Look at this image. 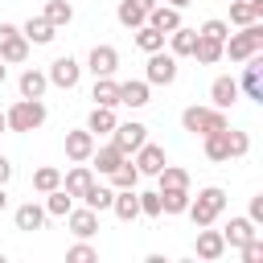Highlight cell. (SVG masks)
<instances>
[{
  "mask_svg": "<svg viewBox=\"0 0 263 263\" xmlns=\"http://www.w3.org/2000/svg\"><path fill=\"white\" fill-rule=\"evenodd\" d=\"M156 181H160V189H189V173L177 168V164H164L156 173Z\"/></svg>",
  "mask_w": 263,
  "mask_h": 263,
  "instance_id": "obj_38",
  "label": "cell"
},
{
  "mask_svg": "<svg viewBox=\"0 0 263 263\" xmlns=\"http://www.w3.org/2000/svg\"><path fill=\"white\" fill-rule=\"evenodd\" d=\"M53 86H62V90H74L78 86V78H82V66H78V58H70V53H62L53 66H49V74H45Z\"/></svg>",
  "mask_w": 263,
  "mask_h": 263,
  "instance_id": "obj_9",
  "label": "cell"
},
{
  "mask_svg": "<svg viewBox=\"0 0 263 263\" xmlns=\"http://www.w3.org/2000/svg\"><path fill=\"white\" fill-rule=\"evenodd\" d=\"M189 210V189H160V214H185Z\"/></svg>",
  "mask_w": 263,
  "mask_h": 263,
  "instance_id": "obj_34",
  "label": "cell"
},
{
  "mask_svg": "<svg viewBox=\"0 0 263 263\" xmlns=\"http://www.w3.org/2000/svg\"><path fill=\"white\" fill-rule=\"evenodd\" d=\"M193 58H197L201 66H218V62H222V41H218V37H205V33H197Z\"/></svg>",
  "mask_w": 263,
  "mask_h": 263,
  "instance_id": "obj_25",
  "label": "cell"
},
{
  "mask_svg": "<svg viewBox=\"0 0 263 263\" xmlns=\"http://www.w3.org/2000/svg\"><path fill=\"white\" fill-rule=\"evenodd\" d=\"M0 263H4V255H0Z\"/></svg>",
  "mask_w": 263,
  "mask_h": 263,
  "instance_id": "obj_51",
  "label": "cell"
},
{
  "mask_svg": "<svg viewBox=\"0 0 263 263\" xmlns=\"http://www.w3.org/2000/svg\"><path fill=\"white\" fill-rule=\"evenodd\" d=\"M16 86H21V99H41V95H45V86H49V78H45L41 70H25Z\"/></svg>",
  "mask_w": 263,
  "mask_h": 263,
  "instance_id": "obj_28",
  "label": "cell"
},
{
  "mask_svg": "<svg viewBox=\"0 0 263 263\" xmlns=\"http://www.w3.org/2000/svg\"><path fill=\"white\" fill-rule=\"evenodd\" d=\"M58 185H62V173H58L53 164H45V168L33 173V189H37V193H49V189H58Z\"/></svg>",
  "mask_w": 263,
  "mask_h": 263,
  "instance_id": "obj_39",
  "label": "cell"
},
{
  "mask_svg": "<svg viewBox=\"0 0 263 263\" xmlns=\"http://www.w3.org/2000/svg\"><path fill=\"white\" fill-rule=\"evenodd\" d=\"M152 4L156 0H119V25H127V29H140L144 21H148V12H152Z\"/></svg>",
  "mask_w": 263,
  "mask_h": 263,
  "instance_id": "obj_16",
  "label": "cell"
},
{
  "mask_svg": "<svg viewBox=\"0 0 263 263\" xmlns=\"http://www.w3.org/2000/svg\"><path fill=\"white\" fill-rule=\"evenodd\" d=\"M115 123H119V119H115V107H95L90 119H86V132H90V136H111Z\"/></svg>",
  "mask_w": 263,
  "mask_h": 263,
  "instance_id": "obj_26",
  "label": "cell"
},
{
  "mask_svg": "<svg viewBox=\"0 0 263 263\" xmlns=\"http://www.w3.org/2000/svg\"><path fill=\"white\" fill-rule=\"evenodd\" d=\"M251 53H263V25L259 21L242 25V33H226V41H222V58H230V62H247Z\"/></svg>",
  "mask_w": 263,
  "mask_h": 263,
  "instance_id": "obj_1",
  "label": "cell"
},
{
  "mask_svg": "<svg viewBox=\"0 0 263 263\" xmlns=\"http://www.w3.org/2000/svg\"><path fill=\"white\" fill-rule=\"evenodd\" d=\"M238 251H242V259H247V263H263V238H259V234H255L251 242H242Z\"/></svg>",
  "mask_w": 263,
  "mask_h": 263,
  "instance_id": "obj_43",
  "label": "cell"
},
{
  "mask_svg": "<svg viewBox=\"0 0 263 263\" xmlns=\"http://www.w3.org/2000/svg\"><path fill=\"white\" fill-rule=\"evenodd\" d=\"M90 152H95V136L82 127V132H66V156L78 164V160H90Z\"/></svg>",
  "mask_w": 263,
  "mask_h": 263,
  "instance_id": "obj_18",
  "label": "cell"
},
{
  "mask_svg": "<svg viewBox=\"0 0 263 263\" xmlns=\"http://www.w3.org/2000/svg\"><path fill=\"white\" fill-rule=\"evenodd\" d=\"M164 164H168V160H164V148H160V144H148V140H144V144L136 148V168H140V177H156Z\"/></svg>",
  "mask_w": 263,
  "mask_h": 263,
  "instance_id": "obj_11",
  "label": "cell"
},
{
  "mask_svg": "<svg viewBox=\"0 0 263 263\" xmlns=\"http://www.w3.org/2000/svg\"><path fill=\"white\" fill-rule=\"evenodd\" d=\"M205 140V156L210 160H230V144H226V127H218V132H210V136H201Z\"/></svg>",
  "mask_w": 263,
  "mask_h": 263,
  "instance_id": "obj_32",
  "label": "cell"
},
{
  "mask_svg": "<svg viewBox=\"0 0 263 263\" xmlns=\"http://www.w3.org/2000/svg\"><path fill=\"white\" fill-rule=\"evenodd\" d=\"M259 230H255V222L251 218H230L226 222V230H222V238H226V247H242V242H251Z\"/></svg>",
  "mask_w": 263,
  "mask_h": 263,
  "instance_id": "obj_23",
  "label": "cell"
},
{
  "mask_svg": "<svg viewBox=\"0 0 263 263\" xmlns=\"http://www.w3.org/2000/svg\"><path fill=\"white\" fill-rule=\"evenodd\" d=\"M148 140V127L144 123H136V119H127V123H115V132H111V144L123 152V156H132L140 144Z\"/></svg>",
  "mask_w": 263,
  "mask_h": 263,
  "instance_id": "obj_8",
  "label": "cell"
},
{
  "mask_svg": "<svg viewBox=\"0 0 263 263\" xmlns=\"http://www.w3.org/2000/svg\"><path fill=\"white\" fill-rule=\"evenodd\" d=\"M238 90H247V99L263 103V53H251L242 62V78H238Z\"/></svg>",
  "mask_w": 263,
  "mask_h": 263,
  "instance_id": "obj_7",
  "label": "cell"
},
{
  "mask_svg": "<svg viewBox=\"0 0 263 263\" xmlns=\"http://www.w3.org/2000/svg\"><path fill=\"white\" fill-rule=\"evenodd\" d=\"M136 197H140V214L160 218V189H148V193H136Z\"/></svg>",
  "mask_w": 263,
  "mask_h": 263,
  "instance_id": "obj_41",
  "label": "cell"
},
{
  "mask_svg": "<svg viewBox=\"0 0 263 263\" xmlns=\"http://www.w3.org/2000/svg\"><path fill=\"white\" fill-rule=\"evenodd\" d=\"M222 255H226V238H222V230L197 226V259L214 263V259H222Z\"/></svg>",
  "mask_w": 263,
  "mask_h": 263,
  "instance_id": "obj_12",
  "label": "cell"
},
{
  "mask_svg": "<svg viewBox=\"0 0 263 263\" xmlns=\"http://www.w3.org/2000/svg\"><path fill=\"white\" fill-rule=\"evenodd\" d=\"M111 201H115V189L111 185H99V181L82 193V205H90V210H111Z\"/></svg>",
  "mask_w": 263,
  "mask_h": 263,
  "instance_id": "obj_33",
  "label": "cell"
},
{
  "mask_svg": "<svg viewBox=\"0 0 263 263\" xmlns=\"http://www.w3.org/2000/svg\"><path fill=\"white\" fill-rule=\"evenodd\" d=\"M4 123H8V132H37L45 123V103L41 99H16L4 111Z\"/></svg>",
  "mask_w": 263,
  "mask_h": 263,
  "instance_id": "obj_3",
  "label": "cell"
},
{
  "mask_svg": "<svg viewBox=\"0 0 263 263\" xmlns=\"http://www.w3.org/2000/svg\"><path fill=\"white\" fill-rule=\"evenodd\" d=\"M90 99H95V107H119V82H115L111 74L95 78V90H90Z\"/></svg>",
  "mask_w": 263,
  "mask_h": 263,
  "instance_id": "obj_24",
  "label": "cell"
},
{
  "mask_svg": "<svg viewBox=\"0 0 263 263\" xmlns=\"http://www.w3.org/2000/svg\"><path fill=\"white\" fill-rule=\"evenodd\" d=\"M111 210H115L119 222H136V218H140V197H136V189H115Z\"/></svg>",
  "mask_w": 263,
  "mask_h": 263,
  "instance_id": "obj_22",
  "label": "cell"
},
{
  "mask_svg": "<svg viewBox=\"0 0 263 263\" xmlns=\"http://www.w3.org/2000/svg\"><path fill=\"white\" fill-rule=\"evenodd\" d=\"M222 210H226V193L218 189V185H205L197 197H189V218H193V226H214L218 218H222Z\"/></svg>",
  "mask_w": 263,
  "mask_h": 263,
  "instance_id": "obj_2",
  "label": "cell"
},
{
  "mask_svg": "<svg viewBox=\"0 0 263 263\" xmlns=\"http://www.w3.org/2000/svg\"><path fill=\"white\" fill-rule=\"evenodd\" d=\"M21 33H25V41H33V45H49V41L58 37V29H53L45 16H29V21L21 25Z\"/></svg>",
  "mask_w": 263,
  "mask_h": 263,
  "instance_id": "obj_20",
  "label": "cell"
},
{
  "mask_svg": "<svg viewBox=\"0 0 263 263\" xmlns=\"http://www.w3.org/2000/svg\"><path fill=\"white\" fill-rule=\"evenodd\" d=\"M168 4H173V8H189L193 0H168Z\"/></svg>",
  "mask_w": 263,
  "mask_h": 263,
  "instance_id": "obj_47",
  "label": "cell"
},
{
  "mask_svg": "<svg viewBox=\"0 0 263 263\" xmlns=\"http://www.w3.org/2000/svg\"><path fill=\"white\" fill-rule=\"evenodd\" d=\"M181 127L193 132V136H210V132L230 127V123H226V111H218V107H185L181 111Z\"/></svg>",
  "mask_w": 263,
  "mask_h": 263,
  "instance_id": "obj_4",
  "label": "cell"
},
{
  "mask_svg": "<svg viewBox=\"0 0 263 263\" xmlns=\"http://www.w3.org/2000/svg\"><path fill=\"white\" fill-rule=\"evenodd\" d=\"M12 177V164H8V156H0V185Z\"/></svg>",
  "mask_w": 263,
  "mask_h": 263,
  "instance_id": "obj_46",
  "label": "cell"
},
{
  "mask_svg": "<svg viewBox=\"0 0 263 263\" xmlns=\"http://www.w3.org/2000/svg\"><path fill=\"white\" fill-rule=\"evenodd\" d=\"M144 82H148V86H173V82H177V58H173V53H164V49L148 53Z\"/></svg>",
  "mask_w": 263,
  "mask_h": 263,
  "instance_id": "obj_6",
  "label": "cell"
},
{
  "mask_svg": "<svg viewBox=\"0 0 263 263\" xmlns=\"http://www.w3.org/2000/svg\"><path fill=\"white\" fill-rule=\"evenodd\" d=\"M90 185H95V173H90V164H86V160H78V164L62 177V189H66L70 197H82Z\"/></svg>",
  "mask_w": 263,
  "mask_h": 263,
  "instance_id": "obj_14",
  "label": "cell"
},
{
  "mask_svg": "<svg viewBox=\"0 0 263 263\" xmlns=\"http://www.w3.org/2000/svg\"><path fill=\"white\" fill-rule=\"evenodd\" d=\"M136 45H140L144 53H156V49H164V33L152 29V25H140V29H136Z\"/></svg>",
  "mask_w": 263,
  "mask_h": 263,
  "instance_id": "obj_36",
  "label": "cell"
},
{
  "mask_svg": "<svg viewBox=\"0 0 263 263\" xmlns=\"http://www.w3.org/2000/svg\"><path fill=\"white\" fill-rule=\"evenodd\" d=\"M144 25H152V29H160L164 37L181 25V8H173V4H152V12H148V21Z\"/></svg>",
  "mask_w": 263,
  "mask_h": 263,
  "instance_id": "obj_17",
  "label": "cell"
},
{
  "mask_svg": "<svg viewBox=\"0 0 263 263\" xmlns=\"http://www.w3.org/2000/svg\"><path fill=\"white\" fill-rule=\"evenodd\" d=\"M238 95H242V90H238V78H230V74H222V78L210 82V99H214L218 111H230V107L238 103Z\"/></svg>",
  "mask_w": 263,
  "mask_h": 263,
  "instance_id": "obj_10",
  "label": "cell"
},
{
  "mask_svg": "<svg viewBox=\"0 0 263 263\" xmlns=\"http://www.w3.org/2000/svg\"><path fill=\"white\" fill-rule=\"evenodd\" d=\"M70 210H74V197H70V193L62 189V185L45 193V214H49V218H66Z\"/></svg>",
  "mask_w": 263,
  "mask_h": 263,
  "instance_id": "obj_30",
  "label": "cell"
},
{
  "mask_svg": "<svg viewBox=\"0 0 263 263\" xmlns=\"http://www.w3.org/2000/svg\"><path fill=\"white\" fill-rule=\"evenodd\" d=\"M86 66H90V74H95V78L115 74V70H119V49H115V45H95V49H90V58H86Z\"/></svg>",
  "mask_w": 263,
  "mask_h": 263,
  "instance_id": "obj_13",
  "label": "cell"
},
{
  "mask_svg": "<svg viewBox=\"0 0 263 263\" xmlns=\"http://www.w3.org/2000/svg\"><path fill=\"white\" fill-rule=\"evenodd\" d=\"M90 160H95V168H99V173L107 177V173H115V168H119V164H123L127 156H123V152H119L115 144H103V148H95V152H90Z\"/></svg>",
  "mask_w": 263,
  "mask_h": 263,
  "instance_id": "obj_27",
  "label": "cell"
},
{
  "mask_svg": "<svg viewBox=\"0 0 263 263\" xmlns=\"http://www.w3.org/2000/svg\"><path fill=\"white\" fill-rule=\"evenodd\" d=\"M247 218H251L255 226L263 222V193H259V197H251V214H247Z\"/></svg>",
  "mask_w": 263,
  "mask_h": 263,
  "instance_id": "obj_45",
  "label": "cell"
},
{
  "mask_svg": "<svg viewBox=\"0 0 263 263\" xmlns=\"http://www.w3.org/2000/svg\"><path fill=\"white\" fill-rule=\"evenodd\" d=\"M66 259H70V263H95V259H99V251H95V247H86V242H78V247H70V251H66Z\"/></svg>",
  "mask_w": 263,
  "mask_h": 263,
  "instance_id": "obj_42",
  "label": "cell"
},
{
  "mask_svg": "<svg viewBox=\"0 0 263 263\" xmlns=\"http://www.w3.org/2000/svg\"><path fill=\"white\" fill-rule=\"evenodd\" d=\"M193 45H197V29L177 25V29L168 33V53H173V58H193Z\"/></svg>",
  "mask_w": 263,
  "mask_h": 263,
  "instance_id": "obj_21",
  "label": "cell"
},
{
  "mask_svg": "<svg viewBox=\"0 0 263 263\" xmlns=\"http://www.w3.org/2000/svg\"><path fill=\"white\" fill-rule=\"evenodd\" d=\"M111 177V189H136V181H140V168L132 164V160H123L115 173H107Z\"/></svg>",
  "mask_w": 263,
  "mask_h": 263,
  "instance_id": "obj_37",
  "label": "cell"
},
{
  "mask_svg": "<svg viewBox=\"0 0 263 263\" xmlns=\"http://www.w3.org/2000/svg\"><path fill=\"white\" fill-rule=\"evenodd\" d=\"M53 29H62V25H70L74 21V8H70V0H45V12H41Z\"/></svg>",
  "mask_w": 263,
  "mask_h": 263,
  "instance_id": "obj_35",
  "label": "cell"
},
{
  "mask_svg": "<svg viewBox=\"0 0 263 263\" xmlns=\"http://www.w3.org/2000/svg\"><path fill=\"white\" fill-rule=\"evenodd\" d=\"M4 205H8V193H4V185H0V210H4Z\"/></svg>",
  "mask_w": 263,
  "mask_h": 263,
  "instance_id": "obj_49",
  "label": "cell"
},
{
  "mask_svg": "<svg viewBox=\"0 0 263 263\" xmlns=\"http://www.w3.org/2000/svg\"><path fill=\"white\" fill-rule=\"evenodd\" d=\"M119 103H123V107H144V103H148V82H144V78L119 82Z\"/></svg>",
  "mask_w": 263,
  "mask_h": 263,
  "instance_id": "obj_29",
  "label": "cell"
},
{
  "mask_svg": "<svg viewBox=\"0 0 263 263\" xmlns=\"http://www.w3.org/2000/svg\"><path fill=\"white\" fill-rule=\"evenodd\" d=\"M4 78H8V66H4V62H0V86H4Z\"/></svg>",
  "mask_w": 263,
  "mask_h": 263,
  "instance_id": "obj_48",
  "label": "cell"
},
{
  "mask_svg": "<svg viewBox=\"0 0 263 263\" xmlns=\"http://www.w3.org/2000/svg\"><path fill=\"white\" fill-rule=\"evenodd\" d=\"M201 33H205V37H218V41H226V33H230V25H226V21H218V16H210V21L201 25Z\"/></svg>",
  "mask_w": 263,
  "mask_h": 263,
  "instance_id": "obj_44",
  "label": "cell"
},
{
  "mask_svg": "<svg viewBox=\"0 0 263 263\" xmlns=\"http://www.w3.org/2000/svg\"><path fill=\"white\" fill-rule=\"evenodd\" d=\"M66 226H70L78 238H90V234H99V210H90V205L70 210V214H66Z\"/></svg>",
  "mask_w": 263,
  "mask_h": 263,
  "instance_id": "obj_15",
  "label": "cell"
},
{
  "mask_svg": "<svg viewBox=\"0 0 263 263\" xmlns=\"http://www.w3.org/2000/svg\"><path fill=\"white\" fill-rule=\"evenodd\" d=\"M226 144H230V156H247L251 152V136L247 132H230L226 127Z\"/></svg>",
  "mask_w": 263,
  "mask_h": 263,
  "instance_id": "obj_40",
  "label": "cell"
},
{
  "mask_svg": "<svg viewBox=\"0 0 263 263\" xmlns=\"http://www.w3.org/2000/svg\"><path fill=\"white\" fill-rule=\"evenodd\" d=\"M0 132H8V123H4V111H0Z\"/></svg>",
  "mask_w": 263,
  "mask_h": 263,
  "instance_id": "obj_50",
  "label": "cell"
},
{
  "mask_svg": "<svg viewBox=\"0 0 263 263\" xmlns=\"http://www.w3.org/2000/svg\"><path fill=\"white\" fill-rule=\"evenodd\" d=\"M259 16H263V0H234L230 4V21L234 25H251Z\"/></svg>",
  "mask_w": 263,
  "mask_h": 263,
  "instance_id": "obj_31",
  "label": "cell"
},
{
  "mask_svg": "<svg viewBox=\"0 0 263 263\" xmlns=\"http://www.w3.org/2000/svg\"><path fill=\"white\" fill-rule=\"evenodd\" d=\"M25 58H29L25 33H21L16 25H4V21H0V62H4V66H21Z\"/></svg>",
  "mask_w": 263,
  "mask_h": 263,
  "instance_id": "obj_5",
  "label": "cell"
},
{
  "mask_svg": "<svg viewBox=\"0 0 263 263\" xmlns=\"http://www.w3.org/2000/svg\"><path fill=\"white\" fill-rule=\"evenodd\" d=\"M45 205H37V201H25V205H16V214H12V222H16V230H41L45 226Z\"/></svg>",
  "mask_w": 263,
  "mask_h": 263,
  "instance_id": "obj_19",
  "label": "cell"
}]
</instances>
